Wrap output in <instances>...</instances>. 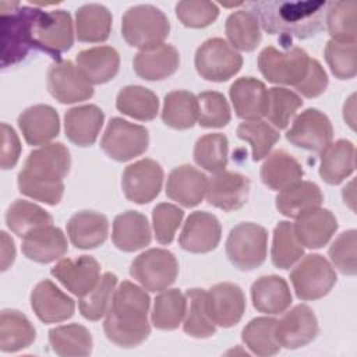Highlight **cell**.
I'll return each mask as SVG.
<instances>
[{"mask_svg":"<svg viewBox=\"0 0 357 357\" xmlns=\"http://www.w3.org/2000/svg\"><path fill=\"white\" fill-rule=\"evenodd\" d=\"M70 166V151L61 142L33 149L18 173L20 192L47 205H57L64 194L63 178L68 174Z\"/></svg>","mask_w":357,"mask_h":357,"instance_id":"1","label":"cell"},{"mask_svg":"<svg viewBox=\"0 0 357 357\" xmlns=\"http://www.w3.org/2000/svg\"><path fill=\"white\" fill-rule=\"evenodd\" d=\"M77 67L91 84H105L117 75L120 56L112 46H95L77 54Z\"/></svg>","mask_w":357,"mask_h":357,"instance_id":"32","label":"cell"},{"mask_svg":"<svg viewBox=\"0 0 357 357\" xmlns=\"http://www.w3.org/2000/svg\"><path fill=\"white\" fill-rule=\"evenodd\" d=\"M15 259V247L13 238L1 231V271H6Z\"/></svg>","mask_w":357,"mask_h":357,"instance_id":"59","label":"cell"},{"mask_svg":"<svg viewBox=\"0 0 357 357\" xmlns=\"http://www.w3.org/2000/svg\"><path fill=\"white\" fill-rule=\"evenodd\" d=\"M6 223L13 233L24 237L33 229L52 225L53 218L43 208L33 202L15 199L6 212Z\"/></svg>","mask_w":357,"mask_h":357,"instance_id":"43","label":"cell"},{"mask_svg":"<svg viewBox=\"0 0 357 357\" xmlns=\"http://www.w3.org/2000/svg\"><path fill=\"white\" fill-rule=\"evenodd\" d=\"M325 60L332 74L339 79H351L357 73L356 42H339L331 39L325 46Z\"/></svg>","mask_w":357,"mask_h":357,"instance_id":"53","label":"cell"},{"mask_svg":"<svg viewBox=\"0 0 357 357\" xmlns=\"http://www.w3.org/2000/svg\"><path fill=\"white\" fill-rule=\"evenodd\" d=\"M130 275L145 290L163 291L174 283L178 275V262L173 252L151 248L131 262Z\"/></svg>","mask_w":357,"mask_h":357,"instance_id":"10","label":"cell"},{"mask_svg":"<svg viewBox=\"0 0 357 357\" xmlns=\"http://www.w3.org/2000/svg\"><path fill=\"white\" fill-rule=\"evenodd\" d=\"M197 73L206 81L223 82L237 74L243 66L241 54L225 39L205 40L195 52Z\"/></svg>","mask_w":357,"mask_h":357,"instance_id":"8","label":"cell"},{"mask_svg":"<svg viewBox=\"0 0 357 357\" xmlns=\"http://www.w3.org/2000/svg\"><path fill=\"white\" fill-rule=\"evenodd\" d=\"M47 89L60 103L82 102L93 95L92 84L70 60H57L49 67Z\"/></svg>","mask_w":357,"mask_h":357,"instance_id":"15","label":"cell"},{"mask_svg":"<svg viewBox=\"0 0 357 357\" xmlns=\"http://www.w3.org/2000/svg\"><path fill=\"white\" fill-rule=\"evenodd\" d=\"M276 319L258 317L251 319L241 332L244 344L257 356H273L280 350L275 337Z\"/></svg>","mask_w":357,"mask_h":357,"instance_id":"48","label":"cell"},{"mask_svg":"<svg viewBox=\"0 0 357 357\" xmlns=\"http://www.w3.org/2000/svg\"><path fill=\"white\" fill-rule=\"evenodd\" d=\"M198 124L204 128H220L231 119L226 98L216 91H205L198 96Z\"/></svg>","mask_w":357,"mask_h":357,"instance_id":"52","label":"cell"},{"mask_svg":"<svg viewBox=\"0 0 357 357\" xmlns=\"http://www.w3.org/2000/svg\"><path fill=\"white\" fill-rule=\"evenodd\" d=\"M33 43L35 49L47 53L56 61L61 60V53L74 43L71 15L64 10H39L33 25Z\"/></svg>","mask_w":357,"mask_h":357,"instance_id":"11","label":"cell"},{"mask_svg":"<svg viewBox=\"0 0 357 357\" xmlns=\"http://www.w3.org/2000/svg\"><path fill=\"white\" fill-rule=\"evenodd\" d=\"M290 280L300 300H318L335 286L336 272L322 255L308 254L290 272Z\"/></svg>","mask_w":357,"mask_h":357,"instance_id":"12","label":"cell"},{"mask_svg":"<svg viewBox=\"0 0 357 357\" xmlns=\"http://www.w3.org/2000/svg\"><path fill=\"white\" fill-rule=\"evenodd\" d=\"M116 284L117 276L112 272H106L88 294L79 297L78 307L82 317L89 321H99L105 317L112 305Z\"/></svg>","mask_w":357,"mask_h":357,"instance_id":"49","label":"cell"},{"mask_svg":"<svg viewBox=\"0 0 357 357\" xmlns=\"http://www.w3.org/2000/svg\"><path fill=\"white\" fill-rule=\"evenodd\" d=\"M206 308L215 325L231 328L240 322L245 311L244 293L234 283H218L206 293Z\"/></svg>","mask_w":357,"mask_h":357,"instance_id":"18","label":"cell"},{"mask_svg":"<svg viewBox=\"0 0 357 357\" xmlns=\"http://www.w3.org/2000/svg\"><path fill=\"white\" fill-rule=\"evenodd\" d=\"M301 105L303 100L296 92L287 88L273 86L268 89L265 116L276 128L283 130L289 126Z\"/></svg>","mask_w":357,"mask_h":357,"instance_id":"50","label":"cell"},{"mask_svg":"<svg viewBox=\"0 0 357 357\" xmlns=\"http://www.w3.org/2000/svg\"><path fill=\"white\" fill-rule=\"evenodd\" d=\"M251 300L257 311L276 315L284 312L291 304L287 282L276 275L261 276L251 286Z\"/></svg>","mask_w":357,"mask_h":357,"instance_id":"31","label":"cell"},{"mask_svg":"<svg viewBox=\"0 0 357 357\" xmlns=\"http://www.w3.org/2000/svg\"><path fill=\"white\" fill-rule=\"evenodd\" d=\"M112 31V14L102 4H85L75 14V35L86 43L105 42Z\"/></svg>","mask_w":357,"mask_h":357,"instance_id":"37","label":"cell"},{"mask_svg":"<svg viewBox=\"0 0 357 357\" xmlns=\"http://www.w3.org/2000/svg\"><path fill=\"white\" fill-rule=\"evenodd\" d=\"M310 57L301 47H289L278 50L273 46L262 49L258 56V67L261 74L273 84H284L297 86L308 71Z\"/></svg>","mask_w":357,"mask_h":357,"instance_id":"7","label":"cell"},{"mask_svg":"<svg viewBox=\"0 0 357 357\" xmlns=\"http://www.w3.org/2000/svg\"><path fill=\"white\" fill-rule=\"evenodd\" d=\"M52 350L63 357H84L92 351L91 332L79 324L56 326L49 331Z\"/></svg>","mask_w":357,"mask_h":357,"instance_id":"38","label":"cell"},{"mask_svg":"<svg viewBox=\"0 0 357 357\" xmlns=\"http://www.w3.org/2000/svg\"><path fill=\"white\" fill-rule=\"evenodd\" d=\"M176 15L184 26L205 28L215 22L219 15V8L212 1L185 0L177 3Z\"/></svg>","mask_w":357,"mask_h":357,"instance_id":"54","label":"cell"},{"mask_svg":"<svg viewBox=\"0 0 357 357\" xmlns=\"http://www.w3.org/2000/svg\"><path fill=\"white\" fill-rule=\"evenodd\" d=\"M229 95L237 117L252 121L265 116L268 89L262 81L241 77L231 84Z\"/></svg>","mask_w":357,"mask_h":357,"instance_id":"24","label":"cell"},{"mask_svg":"<svg viewBox=\"0 0 357 357\" xmlns=\"http://www.w3.org/2000/svg\"><path fill=\"white\" fill-rule=\"evenodd\" d=\"M237 137L251 145L252 160L258 162L268 156L273 145L279 141L280 134L276 128L262 120L244 121L237 127Z\"/></svg>","mask_w":357,"mask_h":357,"instance_id":"51","label":"cell"},{"mask_svg":"<svg viewBox=\"0 0 357 357\" xmlns=\"http://www.w3.org/2000/svg\"><path fill=\"white\" fill-rule=\"evenodd\" d=\"M187 311L183 329L187 335L205 339L216 333V326L209 318L206 308V293L202 289H190L185 291Z\"/></svg>","mask_w":357,"mask_h":357,"instance_id":"44","label":"cell"},{"mask_svg":"<svg viewBox=\"0 0 357 357\" xmlns=\"http://www.w3.org/2000/svg\"><path fill=\"white\" fill-rule=\"evenodd\" d=\"M162 120L174 130H188L198 120V99L188 91H173L165 96Z\"/></svg>","mask_w":357,"mask_h":357,"instance_id":"39","label":"cell"},{"mask_svg":"<svg viewBox=\"0 0 357 357\" xmlns=\"http://www.w3.org/2000/svg\"><path fill=\"white\" fill-rule=\"evenodd\" d=\"M170 32V22L163 11L139 4L130 7L121 20V35L126 42L141 50H151L160 45Z\"/></svg>","mask_w":357,"mask_h":357,"instance_id":"5","label":"cell"},{"mask_svg":"<svg viewBox=\"0 0 357 357\" xmlns=\"http://www.w3.org/2000/svg\"><path fill=\"white\" fill-rule=\"evenodd\" d=\"M105 114L96 105L71 107L64 116L66 137L78 146H89L96 141Z\"/></svg>","mask_w":357,"mask_h":357,"instance_id":"27","label":"cell"},{"mask_svg":"<svg viewBox=\"0 0 357 357\" xmlns=\"http://www.w3.org/2000/svg\"><path fill=\"white\" fill-rule=\"evenodd\" d=\"M326 1H251L247 6L269 35H280V42L291 38L315 36L324 26Z\"/></svg>","mask_w":357,"mask_h":357,"instance_id":"2","label":"cell"},{"mask_svg":"<svg viewBox=\"0 0 357 357\" xmlns=\"http://www.w3.org/2000/svg\"><path fill=\"white\" fill-rule=\"evenodd\" d=\"M227 155L229 141L226 135L220 132H212L201 137L194 146L195 163L211 173L225 170L229 160Z\"/></svg>","mask_w":357,"mask_h":357,"instance_id":"47","label":"cell"},{"mask_svg":"<svg viewBox=\"0 0 357 357\" xmlns=\"http://www.w3.org/2000/svg\"><path fill=\"white\" fill-rule=\"evenodd\" d=\"M116 107L126 116L141 121H149L158 114L159 99L152 91L144 86L127 85L119 91Z\"/></svg>","mask_w":357,"mask_h":357,"instance_id":"40","label":"cell"},{"mask_svg":"<svg viewBox=\"0 0 357 357\" xmlns=\"http://www.w3.org/2000/svg\"><path fill=\"white\" fill-rule=\"evenodd\" d=\"M251 181L247 176L222 170L208 178L206 201L225 212L240 209L248 199Z\"/></svg>","mask_w":357,"mask_h":357,"instance_id":"17","label":"cell"},{"mask_svg":"<svg viewBox=\"0 0 357 357\" xmlns=\"http://www.w3.org/2000/svg\"><path fill=\"white\" fill-rule=\"evenodd\" d=\"M50 273L73 294L82 297L88 294L100 279V265L91 255H81L75 259L63 258Z\"/></svg>","mask_w":357,"mask_h":357,"instance_id":"20","label":"cell"},{"mask_svg":"<svg viewBox=\"0 0 357 357\" xmlns=\"http://www.w3.org/2000/svg\"><path fill=\"white\" fill-rule=\"evenodd\" d=\"M356 149L353 142L339 139L321 152L319 176L331 185L340 184L354 172Z\"/></svg>","mask_w":357,"mask_h":357,"instance_id":"35","label":"cell"},{"mask_svg":"<svg viewBox=\"0 0 357 357\" xmlns=\"http://www.w3.org/2000/svg\"><path fill=\"white\" fill-rule=\"evenodd\" d=\"M208 177L191 165L174 167L167 177L166 195L184 208L197 206L205 197Z\"/></svg>","mask_w":357,"mask_h":357,"instance_id":"22","label":"cell"},{"mask_svg":"<svg viewBox=\"0 0 357 357\" xmlns=\"http://www.w3.org/2000/svg\"><path fill=\"white\" fill-rule=\"evenodd\" d=\"M304 254L303 245L294 234L293 223L282 220L273 230V241L271 250L272 264L279 269L291 268Z\"/></svg>","mask_w":357,"mask_h":357,"instance_id":"46","label":"cell"},{"mask_svg":"<svg viewBox=\"0 0 357 357\" xmlns=\"http://www.w3.org/2000/svg\"><path fill=\"white\" fill-rule=\"evenodd\" d=\"M319 332L318 321L314 311L305 305L298 304L287 311L275 325V337L280 347L290 350L300 349L311 343Z\"/></svg>","mask_w":357,"mask_h":357,"instance_id":"16","label":"cell"},{"mask_svg":"<svg viewBox=\"0 0 357 357\" xmlns=\"http://www.w3.org/2000/svg\"><path fill=\"white\" fill-rule=\"evenodd\" d=\"M132 66L138 77L146 81H160L177 71L180 54L174 46L163 43L155 49L138 52Z\"/></svg>","mask_w":357,"mask_h":357,"instance_id":"29","label":"cell"},{"mask_svg":"<svg viewBox=\"0 0 357 357\" xmlns=\"http://www.w3.org/2000/svg\"><path fill=\"white\" fill-rule=\"evenodd\" d=\"M1 7V67L7 68L22 61L33 43V25L40 8L10 3V8Z\"/></svg>","mask_w":357,"mask_h":357,"instance_id":"4","label":"cell"},{"mask_svg":"<svg viewBox=\"0 0 357 357\" xmlns=\"http://www.w3.org/2000/svg\"><path fill=\"white\" fill-rule=\"evenodd\" d=\"M21 153V144L13 127L1 123V169H13Z\"/></svg>","mask_w":357,"mask_h":357,"instance_id":"58","label":"cell"},{"mask_svg":"<svg viewBox=\"0 0 357 357\" xmlns=\"http://www.w3.org/2000/svg\"><path fill=\"white\" fill-rule=\"evenodd\" d=\"M328 86V75L318 60L310 59L308 71L296 89L305 98H317L325 92Z\"/></svg>","mask_w":357,"mask_h":357,"instance_id":"57","label":"cell"},{"mask_svg":"<svg viewBox=\"0 0 357 357\" xmlns=\"http://www.w3.org/2000/svg\"><path fill=\"white\" fill-rule=\"evenodd\" d=\"M21 248L28 259L39 264H49L60 259L67 252L68 244L59 227L46 225L33 229L24 236Z\"/></svg>","mask_w":357,"mask_h":357,"instance_id":"23","label":"cell"},{"mask_svg":"<svg viewBox=\"0 0 357 357\" xmlns=\"http://www.w3.org/2000/svg\"><path fill=\"white\" fill-rule=\"evenodd\" d=\"M225 29L230 45L244 52H252L262 38L258 18L245 10L231 13L226 20Z\"/></svg>","mask_w":357,"mask_h":357,"instance_id":"42","label":"cell"},{"mask_svg":"<svg viewBox=\"0 0 357 357\" xmlns=\"http://www.w3.org/2000/svg\"><path fill=\"white\" fill-rule=\"evenodd\" d=\"M222 237L219 219L204 211L192 212L180 233V247L188 252L205 254L215 250Z\"/></svg>","mask_w":357,"mask_h":357,"instance_id":"19","label":"cell"},{"mask_svg":"<svg viewBox=\"0 0 357 357\" xmlns=\"http://www.w3.org/2000/svg\"><path fill=\"white\" fill-rule=\"evenodd\" d=\"M163 169L152 159H141L128 165L121 176V188L126 198L135 204H148L162 188Z\"/></svg>","mask_w":357,"mask_h":357,"instance_id":"14","label":"cell"},{"mask_svg":"<svg viewBox=\"0 0 357 357\" xmlns=\"http://www.w3.org/2000/svg\"><path fill=\"white\" fill-rule=\"evenodd\" d=\"M112 241L124 252H134L149 245L151 227L146 216L137 211L117 215L113 222Z\"/></svg>","mask_w":357,"mask_h":357,"instance_id":"30","label":"cell"},{"mask_svg":"<svg viewBox=\"0 0 357 357\" xmlns=\"http://www.w3.org/2000/svg\"><path fill=\"white\" fill-rule=\"evenodd\" d=\"M296 219L294 234L300 244L307 248L324 247L337 230V220L329 209L317 208Z\"/></svg>","mask_w":357,"mask_h":357,"instance_id":"26","label":"cell"},{"mask_svg":"<svg viewBox=\"0 0 357 357\" xmlns=\"http://www.w3.org/2000/svg\"><path fill=\"white\" fill-rule=\"evenodd\" d=\"M187 311V297L178 289L163 290L153 303L151 321L159 331H174Z\"/></svg>","mask_w":357,"mask_h":357,"instance_id":"41","label":"cell"},{"mask_svg":"<svg viewBox=\"0 0 357 357\" xmlns=\"http://www.w3.org/2000/svg\"><path fill=\"white\" fill-rule=\"evenodd\" d=\"M266 247V229L252 222H244L230 230L226 240V255L240 271H252L265 262Z\"/></svg>","mask_w":357,"mask_h":357,"instance_id":"6","label":"cell"},{"mask_svg":"<svg viewBox=\"0 0 357 357\" xmlns=\"http://www.w3.org/2000/svg\"><path fill=\"white\" fill-rule=\"evenodd\" d=\"M333 138L331 120L318 109L301 112L286 132V139L297 148L321 153Z\"/></svg>","mask_w":357,"mask_h":357,"instance_id":"13","label":"cell"},{"mask_svg":"<svg viewBox=\"0 0 357 357\" xmlns=\"http://www.w3.org/2000/svg\"><path fill=\"white\" fill-rule=\"evenodd\" d=\"M149 304L151 298L142 287L128 280L121 282L103 324L106 337L120 347H135L146 340L151 333Z\"/></svg>","mask_w":357,"mask_h":357,"instance_id":"3","label":"cell"},{"mask_svg":"<svg viewBox=\"0 0 357 357\" xmlns=\"http://www.w3.org/2000/svg\"><path fill=\"white\" fill-rule=\"evenodd\" d=\"M148 130L144 126L130 123L120 117L110 119L100 139L103 152L117 162H127L142 155L148 149Z\"/></svg>","mask_w":357,"mask_h":357,"instance_id":"9","label":"cell"},{"mask_svg":"<svg viewBox=\"0 0 357 357\" xmlns=\"http://www.w3.org/2000/svg\"><path fill=\"white\" fill-rule=\"evenodd\" d=\"M259 174L266 187L275 191H282L300 181L304 176V170L296 158L283 149H278L268 155L261 166Z\"/></svg>","mask_w":357,"mask_h":357,"instance_id":"33","label":"cell"},{"mask_svg":"<svg viewBox=\"0 0 357 357\" xmlns=\"http://www.w3.org/2000/svg\"><path fill=\"white\" fill-rule=\"evenodd\" d=\"M18 127L29 145H46L60 131L57 112L49 105H35L18 116Z\"/></svg>","mask_w":357,"mask_h":357,"instance_id":"25","label":"cell"},{"mask_svg":"<svg viewBox=\"0 0 357 357\" xmlns=\"http://www.w3.org/2000/svg\"><path fill=\"white\" fill-rule=\"evenodd\" d=\"M184 212L178 206L167 202L158 204L152 212V223L156 241L167 245L173 241L176 230L183 220Z\"/></svg>","mask_w":357,"mask_h":357,"instance_id":"55","label":"cell"},{"mask_svg":"<svg viewBox=\"0 0 357 357\" xmlns=\"http://www.w3.org/2000/svg\"><path fill=\"white\" fill-rule=\"evenodd\" d=\"M356 10L357 3L354 0L332 1L326 4L325 21L333 40L356 42Z\"/></svg>","mask_w":357,"mask_h":357,"instance_id":"45","label":"cell"},{"mask_svg":"<svg viewBox=\"0 0 357 357\" xmlns=\"http://www.w3.org/2000/svg\"><path fill=\"white\" fill-rule=\"evenodd\" d=\"M324 202L321 188L311 181H297L282 190L276 197L278 211L287 218H298L300 215L317 209Z\"/></svg>","mask_w":357,"mask_h":357,"instance_id":"34","label":"cell"},{"mask_svg":"<svg viewBox=\"0 0 357 357\" xmlns=\"http://www.w3.org/2000/svg\"><path fill=\"white\" fill-rule=\"evenodd\" d=\"M67 234L74 247L91 250L102 245L109 234V220L93 211H81L67 222Z\"/></svg>","mask_w":357,"mask_h":357,"instance_id":"28","label":"cell"},{"mask_svg":"<svg viewBox=\"0 0 357 357\" xmlns=\"http://www.w3.org/2000/svg\"><path fill=\"white\" fill-rule=\"evenodd\" d=\"M36 339L31 321L17 310H3L0 314V350L15 353L29 347Z\"/></svg>","mask_w":357,"mask_h":357,"instance_id":"36","label":"cell"},{"mask_svg":"<svg viewBox=\"0 0 357 357\" xmlns=\"http://www.w3.org/2000/svg\"><path fill=\"white\" fill-rule=\"evenodd\" d=\"M31 307L42 322L56 324L73 317L75 303L52 280L45 279L33 287L31 293Z\"/></svg>","mask_w":357,"mask_h":357,"instance_id":"21","label":"cell"},{"mask_svg":"<svg viewBox=\"0 0 357 357\" xmlns=\"http://www.w3.org/2000/svg\"><path fill=\"white\" fill-rule=\"evenodd\" d=\"M356 243H357V233L356 230L351 229L340 233L329 247L331 261L343 275L353 276L357 272Z\"/></svg>","mask_w":357,"mask_h":357,"instance_id":"56","label":"cell"}]
</instances>
